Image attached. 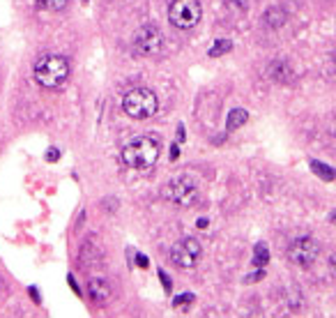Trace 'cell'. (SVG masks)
I'll return each mask as SVG.
<instances>
[{
  "instance_id": "20",
  "label": "cell",
  "mask_w": 336,
  "mask_h": 318,
  "mask_svg": "<svg viewBox=\"0 0 336 318\" xmlns=\"http://www.w3.org/2000/svg\"><path fill=\"white\" fill-rule=\"evenodd\" d=\"M67 281H69V286H71V289H74V291H76V293H79V286H76V281H74V277H69V279H67Z\"/></svg>"
},
{
  "instance_id": "16",
  "label": "cell",
  "mask_w": 336,
  "mask_h": 318,
  "mask_svg": "<svg viewBox=\"0 0 336 318\" xmlns=\"http://www.w3.org/2000/svg\"><path fill=\"white\" fill-rule=\"evenodd\" d=\"M226 3L233 10H246V5H249V0H226Z\"/></svg>"
},
{
  "instance_id": "10",
  "label": "cell",
  "mask_w": 336,
  "mask_h": 318,
  "mask_svg": "<svg viewBox=\"0 0 336 318\" xmlns=\"http://www.w3.org/2000/svg\"><path fill=\"white\" fill-rule=\"evenodd\" d=\"M265 23L270 25V28H281V25L286 23V12H283L281 7H270V10L265 12Z\"/></svg>"
},
{
  "instance_id": "13",
  "label": "cell",
  "mask_w": 336,
  "mask_h": 318,
  "mask_svg": "<svg viewBox=\"0 0 336 318\" xmlns=\"http://www.w3.org/2000/svg\"><path fill=\"white\" fill-rule=\"evenodd\" d=\"M233 49V44L228 40H219V42H214V46L210 49V55H223V53H228V51Z\"/></svg>"
},
{
  "instance_id": "8",
  "label": "cell",
  "mask_w": 336,
  "mask_h": 318,
  "mask_svg": "<svg viewBox=\"0 0 336 318\" xmlns=\"http://www.w3.org/2000/svg\"><path fill=\"white\" fill-rule=\"evenodd\" d=\"M318 253H320V244L311 238V235H302L288 249V259L300 268H309L311 263H316Z\"/></svg>"
},
{
  "instance_id": "5",
  "label": "cell",
  "mask_w": 336,
  "mask_h": 318,
  "mask_svg": "<svg viewBox=\"0 0 336 318\" xmlns=\"http://www.w3.org/2000/svg\"><path fill=\"white\" fill-rule=\"evenodd\" d=\"M201 14H203V10H201V3L198 0H173L171 7H168V19L180 30L194 28L201 21Z\"/></svg>"
},
{
  "instance_id": "14",
  "label": "cell",
  "mask_w": 336,
  "mask_h": 318,
  "mask_svg": "<svg viewBox=\"0 0 336 318\" xmlns=\"http://www.w3.org/2000/svg\"><path fill=\"white\" fill-rule=\"evenodd\" d=\"M253 253H256V256H253V261H256L258 265H265L267 259H270V253H267V247H265L263 242L256 244V251H253Z\"/></svg>"
},
{
  "instance_id": "12",
  "label": "cell",
  "mask_w": 336,
  "mask_h": 318,
  "mask_svg": "<svg viewBox=\"0 0 336 318\" xmlns=\"http://www.w3.org/2000/svg\"><path fill=\"white\" fill-rule=\"evenodd\" d=\"M35 3H37V7H42V10H51V12L62 10V7L67 5V0H35Z\"/></svg>"
},
{
  "instance_id": "2",
  "label": "cell",
  "mask_w": 336,
  "mask_h": 318,
  "mask_svg": "<svg viewBox=\"0 0 336 318\" xmlns=\"http://www.w3.org/2000/svg\"><path fill=\"white\" fill-rule=\"evenodd\" d=\"M69 76V62L58 53H46L35 62V81L46 90L60 88Z\"/></svg>"
},
{
  "instance_id": "11",
  "label": "cell",
  "mask_w": 336,
  "mask_h": 318,
  "mask_svg": "<svg viewBox=\"0 0 336 318\" xmlns=\"http://www.w3.org/2000/svg\"><path fill=\"white\" fill-rule=\"evenodd\" d=\"M246 111L244 109H233L231 113H228V122H226V127H228V132H233V130H237V127H242V124L246 122Z\"/></svg>"
},
{
  "instance_id": "6",
  "label": "cell",
  "mask_w": 336,
  "mask_h": 318,
  "mask_svg": "<svg viewBox=\"0 0 336 318\" xmlns=\"http://www.w3.org/2000/svg\"><path fill=\"white\" fill-rule=\"evenodd\" d=\"M164 49V35L157 25H141L134 35V51L138 55H157Z\"/></svg>"
},
{
  "instance_id": "17",
  "label": "cell",
  "mask_w": 336,
  "mask_h": 318,
  "mask_svg": "<svg viewBox=\"0 0 336 318\" xmlns=\"http://www.w3.org/2000/svg\"><path fill=\"white\" fill-rule=\"evenodd\" d=\"M191 300H194V295H189V293H186V295H180V298H175V300H173V304H175V307H180V304H189Z\"/></svg>"
},
{
  "instance_id": "18",
  "label": "cell",
  "mask_w": 336,
  "mask_h": 318,
  "mask_svg": "<svg viewBox=\"0 0 336 318\" xmlns=\"http://www.w3.org/2000/svg\"><path fill=\"white\" fill-rule=\"evenodd\" d=\"M58 157H60V152H58L55 148H51L49 152H46V159H49V162H53V159H58Z\"/></svg>"
},
{
  "instance_id": "7",
  "label": "cell",
  "mask_w": 336,
  "mask_h": 318,
  "mask_svg": "<svg viewBox=\"0 0 336 318\" xmlns=\"http://www.w3.org/2000/svg\"><path fill=\"white\" fill-rule=\"evenodd\" d=\"M203 256V247L196 238H184L171 247V261L177 268H194Z\"/></svg>"
},
{
  "instance_id": "4",
  "label": "cell",
  "mask_w": 336,
  "mask_h": 318,
  "mask_svg": "<svg viewBox=\"0 0 336 318\" xmlns=\"http://www.w3.org/2000/svg\"><path fill=\"white\" fill-rule=\"evenodd\" d=\"M122 109L129 118L134 120H145L150 115L157 113L159 109V102H157V94L147 88H131L122 100Z\"/></svg>"
},
{
  "instance_id": "21",
  "label": "cell",
  "mask_w": 336,
  "mask_h": 318,
  "mask_svg": "<svg viewBox=\"0 0 336 318\" xmlns=\"http://www.w3.org/2000/svg\"><path fill=\"white\" fill-rule=\"evenodd\" d=\"M329 265H331V270H334V272H336V253H334V256H331V259H329Z\"/></svg>"
},
{
  "instance_id": "19",
  "label": "cell",
  "mask_w": 336,
  "mask_h": 318,
  "mask_svg": "<svg viewBox=\"0 0 336 318\" xmlns=\"http://www.w3.org/2000/svg\"><path fill=\"white\" fill-rule=\"evenodd\" d=\"M136 263L141 265V268H147V259H145V256H138V259H136Z\"/></svg>"
},
{
  "instance_id": "3",
  "label": "cell",
  "mask_w": 336,
  "mask_h": 318,
  "mask_svg": "<svg viewBox=\"0 0 336 318\" xmlns=\"http://www.w3.org/2000/svg\"><path fill=\"white\" fill-rule=\"evenodd\" d=\"M164 199H168L171 203L180 205V208H191L196 201L201 199V182L194 175H177V178L168 180V184L164 187Z\"/></svg>"
},
{
  "instance_id": "9",
  "label": "cell",
  "mask_w": 336,
  "mask_h": 318,
  "mask_svg": "<svg viewBox=\"0 0 336 318\" xmlns=\"http://www.w3.org/2000/svg\"><path fill=\"white\" fill-rule=\"evenodd\" d=\"M88 293H90V300L95 304H106L110 300V295H113V291H110V286H108L106 279L95 277V279L88 281Z\"/></svg>"
},
{
  "instance_id": "22",
  "label": "cell",
  "mask_w": 336,
  "mask_h": 318,
  "mask_svg": "<svg viewBox=\"0 0 336 318\" xmlns=\"http://www.w3.org/2000/svg\"><path fill=\"white\" fill-rule=\"evenodd\" d=\"M0 289H3V281H0Z\"/></svg>"
},
{
  "instance_id": "1",
  "label": "cell",
  "mask_w": 336,
  "mask_h": 318,
  "mask_svg": "<svg viewBox=\"0 0 336 318\" xmlns=\"http://www.w3.org/2000/svg\"><path fill=\"white\" fill-rule=\"evenodd\" d=\"M122 159L129 169L145 171L152 169L155 162L159 159V143L150 136H136L122 148Z\"/></svg>"
},
{
  "instance_id": "15",
  "label": "cell",
  "mask_w": 336,
  "mask_h": 318,
  "mask_svg": "<svg viewBox=\"0 0 336 318\" xmlns=\"http://www.w3.org/2000/svg\"><path fill=\"white\" fill-rule=\"evenodd\" d=\"M311 169L316 171V173H320L322 178H327V180H331V178H334V175H336L331 169H322V166H320V162H311Z\"/></svg>"
}]
</instances>
